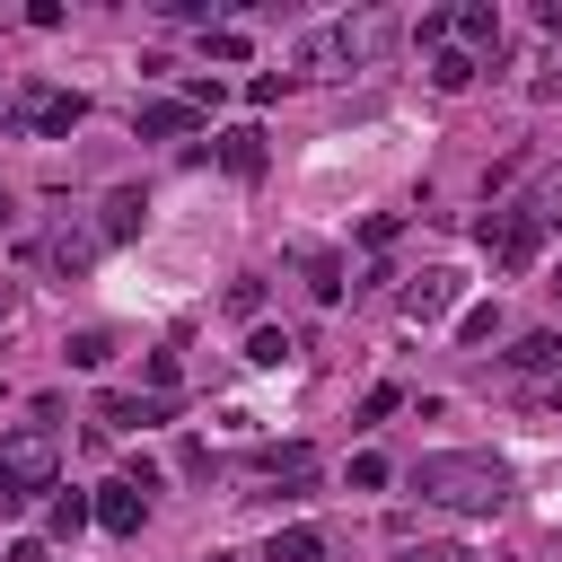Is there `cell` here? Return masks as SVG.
Segmentation results:
<instances>
[{"instance_id":"6da1fadb","label":"cell","mask_w":562,"mask_h":562,"mask_svg":"<svg viewBox=\"0 0 562 562\" xmlns=\"http://www.w3.org/2000/svg\"><path fill=\"white\" fill-rule=\"evenodd\" d=\"M413 492H422L430 509H457V518H492V509L509 501V465H501L492 448H430V457L413 465Z\"/></svg>"},{"instance_id":"7a4b0ae2","label":"cell","mask_w":562,"mask_h":562,"mask_svg":"<svg viewBox=\"0 0 562 562\" xmlns=\"http://www.w3.org/2000/svg\"><path fill=\"white\" fill-rule=\"evenodd\" d=\"M0 123L9 132H35V140H70L88 123V97L79 88H53V79H18L9 105H0Z\"/></svg>"},{"instance_id":"3957f363","label":"cell","mask_w":562,"mask_h":562,"mask_svg":"<svg viewBox=\"0 0 562 562\" xmlns=\"http://www.w3.org/2000/svg\"><path fill=\"white\" fill-rule=\"evenodd\" d=\"M53 474H61V448H53L44 422L0 439V501H35V492H53Z\"/></svg>"},{"instance_id":"277c9868","label":"cell","mask_w":562,"mask_h":562,"mask_svg":"<svg viewBox=\"0 0 562 562\" xmlns=\"http://www.w3.org/2000/svg\"><path fill=\"white\" fill-rule=\"evenodd\" d=\"M474 237H483V255H492L501 272H527V263L544 255V237H536V228H527L509 202H501V211H483V220H474Z\"/></svg>"},{"instance_id":"5b68a950","label":"cell","mask_w":562,"mask_h":562,"mask_svg":"<svg viewBox=\"0 0 562 562\" xmlns=\"http://www.w3.org/2000/svg\"><path fill=\"white\" fill-rule=\"evenodd\" d=\"M97 246H105V237H97V228H79V220H61V228H53V237H44V246H35V263H44V272H53V281H79V272H88V263H97Z\"/></svg>"},{"instance_id":"8992f818","label":"cell","mask_w":562,"mask_h":562,"mask_svg":"<svg viewBox=\"0 0 562 562\" xmlns=\"http://www.w3.org/2000/svg\"><path fill=\"white\" fill-rule=\"evenodd\" d=\"M457 290H465L457 272H413V281L395 290V307H404V325H439V316L457 307Z\"/></svg>"},{"instance_id":"52a82bcc","label":"cell","mask_w":562,"mask_h":562,"mask_svg":"<svg viewBox=\"0 0 562 562\" xmlns=\"http://www.w3.org/2000/svg\"><path fill=\"white\" fill-rule=\"evenodd\" d=\"M509 211H518L536 237H553V228H562V167H536V176H527V193H518Z\"/></svg>"},{"instance_id":"ba28073f","label":"cell","mask_w":562,"mask_h":562,"mask_svg":"<svg viewBox=\"0 0 562 562\" xmlns=\"http://www.w3.org/2000/svg\"><path fill=\"white\" fill-rule=\"evenodd\" d=\"M255 465H263V483H281V492H307V483H316V448H307V439H272Z\"/></svg>"},{"instance_id":"9c48e42d","label":"cell","mask_w":562,"mask_h":562,"mask_svg":"<svg viewBox=\"0 0 562 562\" xmlns=\"http://www.w3.org/2000/svg\"><path fill=\"white\" fill-rule=\"evenodd\" d=\"M395 35H404V26H395L386 9H360V18H342V53H351V70H360V61H378Z\"/></svg>"},{"instance_id":"30bf717a","label":"cell","mask_w":562,"mask_h":562,"mask_svg":"<svg viewBox=\"0 0 562 562\" xmlns=\"http://www.w3.org/2000/svg\"><path fill=\"white\" fill-rule=\"evenodd\" d=\"M193 123H202V105H184V97H149V105L132 114V132H140V140H184Z\"/></svg>"},{"instance_id":"8fae6325","label":"cell","mask_w":562,"mask_h":562,"mask_svg":"<svg viewBox=\"0 0 562 562\" xmlns=\"http://www.w3.org/2000/svg\"><path fill=\"white\" fill-rule=\"evenodd\" d=\"M140 509H149V492H140L132 474L97 492V527H105V536H140Z\"/></svg>"},{"instance_id":"7c38bea8","label":"cell","mask_w":562,"mask_h":562,"mask_svg":"<svg viewBox=\"0 0 562 562\" xmlns=\"http://www.w3.org/2000/svg\"><path fill=\"white\" fill-rule=\"evenodd\" d=\"M299 70H307V79H342V70H351L342 26H307V35H299Z\"/></svg>"},{"instance_id":"4fadbf2b","label":"cell","mask_w":562,"mask_h":562,"mask_svg":"<svg viewBox=\"0 0 562 562\" xmlns=\"http://www.w3.org/2000/svg\"><path fill=\"white\" fill-rule=\"evenodd\" d=\"M290 263H299V272H307V290H316V299H325V307H334V299H342V255H334V246H290Z\"/></svg>"},{"instance_id":"5bb4252c","label":"cell","mask_w":562,"mask_h":562,"mask_svg":"<svg viewBox=\"0 0 562 562\" xmlns=\"http://www.w3.org/2000/svg\"><path fill=\"white\" fill-rule=\"evenodd\" d=\"M97 413H105V430H140V422H167L176 395H105Z\"/></svg>"},{"instance_id":"9a60e30c","label":"cell","mask_w":562,"mask_h":562,"mask_svg":"<svg viewBox=\"0 0 562 562\" xmlns=\"http://www.w3.org/2000/svg\"><path fill=\"white\" fill-rule=\"evenodd\" d=\"M220 167H228V176H263V132H255V123L220 132Z\"/></svg>"},{"instance_id":"2e32d148","label":"cell","mask_w":562,"mask_h":562,"mask_svg":"<svg viewBox=\"0 0 562 562\" xmlns=\"http://www.w3.org/2000/svg\"><path fill=\"white\" fill-rule=\"evenodd\" d=\"M509 369H518V378H562V334H527V342L509 351Z\"/></svg>"},{"instance_id":"e0dca14e","label":"cell","mask_w":562,"mask_h":562,"mask_svg":"<svg viewBox=\"0 0 562 562\" xmlns=\"http://www.w3.org/2000/svg\"><path fill=\"white\" fill-rule=\"evenodd\" d=\"M474 70H483V61H474L465 44H448V53H430V88H439V97H457V88H474Z\"/></svg>"},{"instance_id":"ac0fdd59","label":"cell","mask_w":562,"mask_h":562,"mask_svg":"<svg viewBox=\"0 0 562 562\" xmlns=\"http://www.w3.org/2000/svg\"><path fill=\"white\" fill-rule=\"evenodd\" d=\"M132 228H140V193L123 184V193H105V220H97V237H105V246H123Z\"/></svg>"},{"instance_id":"d6986e66","label":"cell","mask_w":562,"mask_h":562,"mask_svg":"<svg viewBox=\"0 0 562 562\" xmlns=\"http://www.w3.org/2000/svg\"><path fill=\"white\" fill-rule=\"evenodd\" d=\"M457 35H465V53H474V44H501V9H492V0H465V9H457Z\"/></svg>"},{"instance_id":"ffe728a7","label":"cell","mask_w":562,"mask_h":562,"mask_svg":"<svg viewBox=\"0 0 562 562\" xmlns=\"http://www.w3.org/2000/svg\"><path fill=\"white\" fill-rule=\"evenodd\" d=\"M290 351H299V334H281V325H255V334H246V360H255V369H281Z\"/></svg>"},{"instance_id":"44dd1931","label":"cell","mask_w":562,"mask_h":562,"mask_svg":"<svg viewBox=\"0 0 562 562\" xmlns=\"http://www.w3.org/2000/svg\"><path fill=\"white\" fill-rule=\"evenodd\" d=\"M88 518H97V501H79V492H61V501H53V509H44V527H53V536H61V544H70V536H79V527H88Z\"/></svg>"},{"instance_id":"7402d4cb","label":"cell","mask_w":562,"mask_h":562,"mask_svg":"<svg viewBox=\"0 0 562 562\" xmlns=\"http://www.w3.org/2000/svg\"><path fill=\"white\" fill-rule=\"evenodd\" d=\"M316 553H325L316 527H281V536H272V562H316Z\"/></svg>"},{"instance_id":"603a6c76","label":"cell","mask_w":562,"mask_h":562,"mask_svg":"<svg viewBox=\"0 0 562 562\" xmlns=\"http://www.w3.org/2000/svg\"><path fill=\"white\" fill-rule=\"evenodd\" d=\"M70 360H79V369H105V360H114V334H105V325L70 334Z\"/></svg>"},{"instance_id":"cb8c5ba5","label":"cell","mask_w":562,"mask_h":562,"mask_svg":"<svg viewBox=\"0 0 562 562\" xmlns=\"http://www.w3.org/2000/svg\"><path fill=\"white\" fill-rule=\"evenodd\" d=\"M457 334H465V342H492V334H501V307H465Z\"/></svg>"},{"instance_id":"d4e9b609","label":"cell","mask_w":562,"mask_h":562,"mask_svg":"<svg viewBox=\"0 0 562 562\" xmlns=\"http://www.w3.org/2000/svg\"><path fill=\"white\" fill-rule=\"evenodd\" d=\"M211 61H246V26H211Z\"/></svg>"},{"instance_id":"484cf974","label":"cell","mask_w":562,"mask_h":562,"mask_svg":"<svg viewBox=\"0 0 562 562\" xmlns=\"http://www.w3.org/2000/svg\"><path fill=\"white\" fill-rule=\"evenodd\" d=\"M395 404H404V386H369V395H360V422H386Z\"/></svg>"},{"instance_id":"4316f807","label":"cell","mask_w":562,"mask_h":562,"mask_svg":"<svg viewBox=\"0 0 562 562\" xmlns=\"http://www.w3.org/2000/svg\"><path fill=\"white\" fill-rule=\"evenodd\" d=\"M351 483H360V492H378V483H386V457H378V448H360V457H351Z\"/></svg>"},{"instance_id":"83f0119b","label":"cell","mask_w":562,"mask_h":562,"mask_svg":"<svg viewBox=\"0 0 562 562\" xmlns=\"http://www.w3.org/2000/svg\"><path fill=\"white\" fill-rule=\"evenodd\" d=\"M395 562H474V553H465V544H404Z\"/></svg>"},{"instance_id":"f1b7e54d","label":"cell","mask_w":562,"mask_h":562,"mask_svg":"<svg viewBox=\"0 0 562 562\" xmlns=\"http://www.w3.org/2000/svg\"><path fill=\"white\" fill-rule=\"evenodd\" d=\"M158 9H167L176 26H211V0H158Z\"/></svg>"},{"instance_id":"f546056e","label":"cell","mask_w":562,"mask_h":562,"mask_svg":"<svg viewBox=\"0 0 562 562\" xmlns=\"http://www.w3.org/2000/svg\"><path fill=\"white\" fill-rule=\"evenodd\" d=\"M281 88H290V70H263V79L246 88V105H281Z\"/></svg>"},{"instance_id":"4dcf8cb0","label":"cell","mask_w":562,"mask_h":562,"mask_svg":"<svg viewBox=\"0 0 562 562\" xmlns=\"http://www.w3.org/2000/svg\"><path fill=\"white\" fill-rule=\"evenodd\" d=\"M228 307H237V316H255V307H263V281H255V272H246V281H228Z\"/></svg>"},{"instance_id":"1f68e13d","label":"cell","mask_w":562,"mask_h":562,"mask_svg":"<svg viewBox=\"0 0 562 562\" xmlns=\"http://www.w3.org/2000/svg\"><path fill=\"white\" fill-rule=\"evenodd\" d=\"M149 395H176V351H149Z\"/></svg>"},{"instance_id":"d6a6232c","label":"cell","mask_w":562,"mask_h":562,"mask_svg":"<svg viewBox=\"0 0 562 562\" xmlns=\"http://www.w3.org/2000/svg\"><path fill=\"white\" fill-rule=\"evenodd\" d=\"M544 35H562V0H544Z\"/></svg>"},{"instance_id":"836d02e7","label":"cell","mask_w":562,"mask_h":562,"mask_svg":"<svg viewBox=\"0 0 562 562\" xmlns=\"http://www.w3.org/2000/svg\"><path fill=\"white\" fill-rule=\"evenodd\" d=\"M544 404H553V413H562V378H553V386H544Z\"/></svg>"},{"instance_id":"e575fe53","label":"cell","mask_w":562,"mask_h":562,"mask_svg":"<svg viewBox=\"0 0 562 562\" xmlns=\"http://www.w3.org/2000/svg\"><path fill=\"white\" fill-rule=\"evenodd\" d=\"M202 562H228V553H202Z\"/></svg>"},{"instance_id":"d590c367","label":"cell","mask_w":562,"mask_h":562,"mask_svg":"<svg viewBox=\"0 0 562 562\" xmlns=\"http://www.w3.org/2000/svg\"><path fill=\"white\" fill-rule=\"evenodd\" d=\"M553 299H562V272H553Z\"/></svg>"},{"instance_id":"8d00e7d4","label":"cell","mask_w":562,"mask_h":562,"mask_svg":"<svg viewBox=\"0 0 562 562\" xmlns=\"http://www.w3.org/2000/svg\"><path fill=\"white\" fill-rule=\"evenodd\" d=\"M0 220H9V193H0Z\"/></svg>"},{"instance_id":"74e56055","label":"cell","mask_w":562,"mask_h":562,"mask_svg":"<svg viewBox=\"0 0 562 562\" xmlns=\"http://www.w3.org/2000/svg\"><path fill=\"white\" fill-rule=\"evenodd\" d=\"M0 105H9V97H0Z\"/></svg>"}]
</instances>
